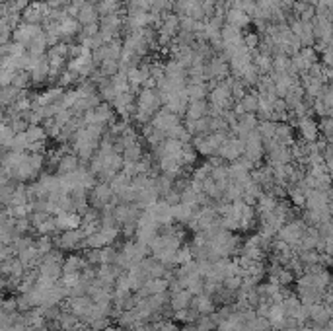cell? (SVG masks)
Masks as SVG:
<instances>
[{
  "mask_svg": "<svg viewBox=\"0 0 333 331\" xmlns=\"http://www.w3.org/2000/svg\"><path fill=\"white\" fill-rule=\"evenodd\" d=\"M14 137H16V133H14L12 129L8 125H2L0 127V148L10 150V144H12Z\"/></svg>",
  "mask_w": 333,
  "mask_h": 331,
  "instance_id": "33",
  "label": "cell"
},
{
  "mask_svg": "<svg viewBox=\"0 0 333 331\" xmlns=\"http://www.w3.org/2000/svg\"><path fill=\"white\" fill-rule=\"evenodd\" d=\"M121 156H123V162H140L142 160V156H145V146H142V140L138 138V140H134L131 144H127L123 150H121Z\"/></svg>",
  "mask_w": 333,
  "mask_h": 331,
  "instance_id": "17",
  "label": "cell"
},
{
  "mask_svg": "<svg viewBox=\"0 0 333 331\" xmlns=\"http://www.w3.org/2000/svg\"><path fill=\"white\" fill-rule=\"evenodd\" d=\"M191 292L189 290H177V292H173L172 296V306L175 312H179V310H187L189 306H191Z\"/></svg>",
  "mask_w": 333,
  "mask_h": 331,
  "instance_id": "22",
  "label": "cell"
},
{
  "mask_svg": "<svg viewBox=\"0 0 333 331\" xmlns=\"http://www.w3.org/2000/svg\"><path fill=\"white\" fill-rule=\"evenodd\" d=\"M177 18H179V31L195 33V29H197V22L195 20H191L189 16H177Z\"/></svg>",
  "mask_w": 333,
  "mask_h": 331,
  "instance_id": "36",
  "label": "cell"
},
{
  "mask_svg": "<svg viewBox=\"0 0 333 331\" xmlns=\"http://www.w3.org/2000/svg\"><path fill=\"white\" fill-rule=\"evenodd\" d=\"M70 2H72V4H78V6H80V4H84L86 0H70Z\"/></svg>",
  "mask_w": 333,
  "mask_h": 331,
  "instance_id": "40",
  "label": "cell"
},
{
  "mask_svg": "<svg viewBox=\"0 0 333 331\" xmlns=\"http://www.w3.org/2000/svg\"><path fill=\"white\" fill-rule=\"evenodd\" d=\"M154 189L158 191L160 197H164V195L170 193L173 189V180L168 178V176H164V174H158V176H154Z\"/></svg>",
  "mask_w": 333,
  "mask_h": 331,
  "instance_id": "27",
  "label": "cell"
},
{
  "mask_svg": "<svg viewBox=\"0 0 333 331\" xmlns=\"http://www.w3.org/2000/svg\"><path fill=\"white\" fill-rule=\"evenodd\" d=\"M296 129H298V135L300 140L304 142H314L316 138L320 137V131H318V121L314 117H300L296 119Z\"/></svg>",
  "mask_w": 333,
  "mask_h": 331,
  "instance_id": "10",
  "label": "cell"
},
{
  "mask_svg": "<svg viewBox=\"0 0 333 331\" xmlns=\"http://www.w3.org/2000/svg\"><path fill=\"white\" fill-rule=\"evenodd\" d=\"M177 123H181V121H179V117H177V115H173L172 111H168L166 107H160V109L152 115V119H150V125H152L156 131H162L164 135H166L172 127H175Z\"/></svg>",
  "mask_w": 333,
  "mask_h": 331,
  "instance_id": "8",
  "label": "cell"
},
{
  "mask_svg": "<svg viewBox=\"0 0 333 331\" xmlns=\"http://www.w3.org/2000/svg\"><path fill=\"white\" fill-rule=\"evenodd\" d=\"M318 131H320L321 138H325L327 142H331V135H333L331 117H321V121H318Z\"/></svg>",
  "mask_w": 333,
  "mask_h": 331,
  "instance_id": "34",
  "label": "cell"
},
{
  "mask_svg": "<svg viewBox=\"0 0 333 331\" xmlns=\"http://www.w3.org/2000/svg\"><path fill=\"white\" fill-rule=\"evenodd\" d=\"M26 138L27 142H37V140H47V135H45V129L41 125H29L26 129Z\"/></svg>",
  "mask_w": 333,
  "mask_h": 331,
  "instance_id": "31",
  "label": "cell"
},
{
  "mask_svg": "<svg viewBox=\"0 0 333 331\" xmlns=\"http://www.w3.org/2000/svg\"><path fill=\"white\" fill-rule=\"evenodd\" d=\"M209 103H211V105H216V107H220L222 111L232 109L234 99H232V94H230L228 76L224 78V80H220V82L216 84L213 90L209 92Z\"/></svg>",
  "mask_w": 333,
  "mask_h": 331,
  "instance_id": "3",
  "label": "cell"
},
{
  "mask_svg": "<svg viewBox=\"0 0 333 331\" xmlns=\"http://www.w3.org/2000/svg\"><path fill=\"white\" fill-rule=\"evenodd\" d=\"M244 154V140L238 137H228L216 150V156L222 162H234Z\"/></svg>",
  "mask_w": 333,
  "mask_h": 331,
  "instance_id": "4",
  "label": "cell"
},
{
  "mask_svg": "<svg viewBox=\"0 0 333 331\" xmlns=\"http://www.w3.org/2000/svg\"><path fill=\"white\" fill-rule=\"evenodd\" d=\"M16 185L18 181L8 180L4 185H0V207H10V201H12V195L16 191Z\"/></svg>",
  "mask_w": 333,
  "mask_h": 331,
  "instance_id": "26",
  "label": "cell"
},
{
  "mask_svg": "<svg viewBox=\"0 0 333 331\" xmlns=\"http://www.w3.org/2000/svg\"><path fill=\"white\" fill-rule=\"evenodd\" d=\"M259 41H261V37H259L257 33H246V35H244V45H246V49H248V51L257 49Z\"/></svg>",
  "mask_w": 333,
  "mask_h": 331,
  "instance_id": "38",
  "label": "cell"
},
{
  "mask_svg": "<svg viewBox=\"0 0 333 331\" xmlns=\"http://www.w3.org/2000/svg\"><path fill=\"white\" fill-rule=\"evenodd\" d=\"M224 24H230L238 29H246L252 24V18L246 14L242 8H228L224 14Z\"/></svg>",
  "mask_w": 333,
  "mask_h": 331,
  "instance_id": "14",
  "label": "cell"
},
{
  "mask_svg": "<svg viewBox=\"0 0 333 331\" xmlns=\"http://www.w3.org/2000/svg\"><path fill=\"white\" fill-rule=\"evenodd\" d=\"M318 2H320V0H306V4H310V6H314V8H316V4H318Z\"/></svg>",
  "mask_w": 333,
  "mask_h": 331,
  "instance_id": "39",
  "label": "cell"
},
{
  "mask_svg": "<svg viewBox=\"0 0 333 331\" xmlns=\"http://www.w3.org/2000/svg\"><path fill=\"white\" fill-rule=\"evenodd\" d=\"M197 156H199L197 150H195L193 144L189 142V144H183V152H181V160H179V162H181V165H183L185 170H191L193 164L197 162Z\"/></svg>",
  "mask_w": 333,
  "mask_h": 331,
  "instance_id": "29",
  "label": "cell"
},
{
  "mask_svg": "<svg viewBox=\"0 0 333 331\" xmlns=\"http://www.w3.org/2000/svg\"><path fill=\"white\" fill-rule=\"evenodd\" d=\"M275 140L282 146H291L294 142V129L289 123H277L275 129Z\"/></svg>",
  "mask_w": 333,
  "mask_h": 331,
  "instance_id": "20",
  "label": "cell"
},
{
  "mask_svg": "<svg viewBox=\"0 0 333 331\" xmlns=\"http://www.w3.org/2000/svg\"><path fill=\"white\" fill-rule=\"evenodd\" d=\"M111 187H109V183L106 181H96V185H93L92 189H90V197H88V201H90V207L98 208V210H102V208L109 205V201H111Z\"/></svg>",
  "mask_w": 333,
  "mask_h": 331,
  "instance_id": "7",
  "label": "cell"
},
{
  "mask_svg": "<svg viewBox=\"0 0 333 331\" xmlns=\"http://www.w3.org/2000/svg\"><path fill=\"white\" fill-rule=\"evenodd\" d=\"M185 96L189 101H195V99H205L209 96V86L207 82L201 84H187L185 86Z\"/></svg>",
  "mask_w": 333,
  "mask_h": 331,
  "instance_id": "21",
  "label": "cell"
},
{
  "mask_svg": "<svg viewBox=\"0 0 333 331\" xmlns=\"http://www.w3.org/2000/svg\"><path fill=\"white\" fill-rule=\"evenodd\" d=\"M298 53H300V57L306 61L310 67H312V65H316V63H320V55L316 53V49H314V47H300V51H298Z\"/></svg>",
  "mask_w": 333,
  "mask_h": 331,
  "instance_id": "35",
  "label": "cell"
},
{
  "mask_svg": "<svg viewBox=\"0 0 333 331\" xmlns=\"http://www.w3.org/2000/svg\"><path fill=\"white\" fill-rule=\"evenodd\" d=\"M275 129H277V123H275V121H259L255 131L259 133L261 140L267 142V140H273V138H275Z\"/></svg>",
  "mask_w": 333,
  "mask_h": 331,
  "instance_id": "28",
  "label": "cell"
},
{
  "mask_svg": "<svg viewBox=\"0 0 333 331\" xmlns=\"http://www.w3.org/2000/svg\"><path fill=\"white\" fill-rule=\"evenodd\" d=\"M177 31H179V18L173 12L162 14V22L158 26V39H156L158 45L160 47H168L173 37L177 35Z\"/></svg>",
  "mask_w": 333,
  "mask_h": 331,
  "instance_id": "2",
  "label": "cell"
},
{
  "mask_svg": "<svg viewBox=\"0 0 333 331\" xmlns=\"http://www.w3.org/2000/svg\"><path fill=\"white\" fill-rule=\"evenodd\" d=\"M156 201H160V195H158V191L154 189V185H150V187H147V189H140V191H138V195H136V203H134V205L142 210V208L154 205Z\"/></svg>",
  "mask_w": 333,
  "mask_h": 331,
  "instance_id": "19",
  "label": "cell"
},
{
  "mask_svg": "<svg viewBox=\"0 0 333 331\" xmlns=\"http://www.w3.org/2000/svg\"><path fill=\"white\" fill-rule=\"evenodd\" d=\"M76 20H78V24H80V26L98 24L100 14H98V10H96V2H93V0H86L84 4H80V10H78Z\"/></svg>",
  "mask_w": 333,
  "mask_h": 331,
  "instance_id": "15",
  "label": "cell"
},
{
  "mask_svg": "<svg viewBox=\"0 0 333 331\" xmlns=\"http://www.w3.org/2000/svg\"><path fill=\"white\" fill-rule=\"evenodd\" d=\"M100 72L106 76V78H111L117 70H119V59H106V61H102L100 63Z\"/></svg>",
  "mask_w": 333,
  "mask_h": 331,
  "instance_id": "32",
  "label": "cell"
},
{
  "mask_svg": "<svg viewBox=\"0 0 333 331\" xmlns=\"http://www.w3.org/2000/svg\"><path fill=\"white\" fill-rule=\"evenodd\" d=\"M14 88L18 90H27L31 86V78H29V72L27 70H16L12 76V82H10Z\"/></svg>",
  "mask_w": 333,
  "mask_h": 331,
  "instance_id": "30",
  "label": "cell"
},
{
  "mask_svg": "<svg viewBox=\"0 0 333 331\" xmlns=\"http://www.w3.org/2000/svg\"><path fill=\"white\" fill-rule=\"evenodd\" d=\"M242 107H244V113H255L257 111V92L255 90H248L244 97L238 99Z\"/></svg>",
  "mask_w": 333,
  "mask_h": 331,
  "instance_id": "25",
  "label": "cell"
},
{
  "mask_svg": "<svg viewBox=\"0 0 333 331\" xmlns=\"http://www.w3.org/2000/svg\"><path fill=\"white\" fill-rule=\"evenodd\" d=\"M27 148V138L24 133H18L16 137H14L12 144H10V150L12 152H26Z\"/></svg>",
  "mask_w": 333,
  "mask_h": 331,
  "instance_id": "37",
  "label": "cell"
},
{
  "mask_svg": "<svg viewBox=\"0 0 333 331\" xmlns=\"http://www.w3.org/2000/svg\"><path fill=\"white\" fill-rule=\"evenodd\" d=\"M242 156L248 158L253 165H261L263 158H265V150H263V140H261L257 131H252L244 138V154Z\"/></svg>",
  "mask_w": 333,
  "mask_h": 331,
  "instance_id": "1",
  "label": "cell"
},
{
  "mask_svg": "<svg viewBox=\"0 0 333 331\" xmlns=\"http://www.w3.org/2000/svg\"><path fill=\"white\" fill-rule=\"evenodd\" d=\"M55 242L59 244V248L63 249H76L84 244V234H82L80 228H76V230H65Z\"/></svg>",
  "mask_w": 333,
  "mask_h": 331,
  "instance_id": "12",
  "label": "cell"
},
{
  "mask_svg": "<svg viewBox=\"0 0 333 331\" xmlns=\"http://www.w3.org/2000/svg\"><path fill=\"white\" fill-rule=\"evenodd\" d=\"M271 72L275 74H289V69H291V57L287 55H273V61H271Z\"/></svg>",
  "mask_w": 333,
  "mask_h": 331,
  "instance_id": "23",
  "label": "cell"
},
{
  "mask_svg": "<svg viewBox=\"0 0 333 331\" xmlns=\"http://www.w3.org/2000/svg\"><path fill=\"white\" fill-rule=\"evenodd\" d=\"M209 113V101L207 99H195V101H189L185 109V117L187 121H197V119H203L207 117Z\"/></svg>",
  "mask_w": 333,
  "mask_h": 331,
  "instance_id": "16",
  "label": "cell"
},
{
  "mask_svg": "<svg viewBox=\"0 0 333 331\" xmlns=\"http://www.w3.org/2000/svg\"><path fill=\"white\" fill-rule=\"evenodd\" d=\"M96 10H98L100 18L109 14H125V6L119 0H98L96 2Z\"/></svg>",
  "mask_w": 333,
  "mask_h": 331,
  "instance_id": "18",
  "label": "cell"
},
{
  "mask_svg": "<svg viewBox=\"0 0 333 331\" xmlns=\"http://www.w3.org/2000/svg\"><path fill=\"white\" fill-rule=\"evenodd\" d=\"M259 76H261V74L257 72V69H255L253 65H248V67L242 70V72L238 74V76H236V78H238L240 82H244L246 86H248V88H250V86H255V84H257Z\"/></svg>",
  "mask_w": 333,
  "mask_h": 331,
  "instance_id": "24",
  "label": "cell"
},
{
  "mask_svg": "<svg viewBox=\"0 0 333 331\" xmlns=\"http://www.w3.org/2000/svg\"><path fill=\"white\" fill-rule=\"evenodd\" d=\"M43 28L41 26H31V24H24V22H20L16 29H12V41L14 43H20V45H24L26 47L27 43L31 41L35 35H39Z\"/></svg>",
  "mask_w": 333,
  "mask_h": 331,
  "instance_id": "11",
  "label": "cell"
},
{
  "mask_svg": "<svg viewBox=\"0 0 333 331\" xmlns=\"http://www.w3.org/2000/svg\"><path fill=\"white\" fill-rule=\"evenodd\" d=\"M29 78H31V84H45L47 78H49V59L47 55L41 57H31V65H29Z\"/></svg>",
  "mask_w": 333,
  "mask_h": 331,
  "instance_id": "6",
  "label": "cell"
},
{
  "mask_svg": "<svg viewBox=\"0 0 333 331\" xmlns=\"http://www.w3.org/2000/svg\"><path fill=\"white\" fill-rule=\"evenodd\" d=\"M65 69L76 72L80 78H88V76L93 72V69H96V65H93V61H92V51L86 49L82 55L67 61V67H65Z\"/></svg>",
  "mask_w": 333,
  "mask_h": 331,
  "instance_id": "5",
  "label": "cell"
},
{
  "mask_svg": "<svg viewBox=\"0 0 333 331\" xmlns=\"http://www.w3.org/2000/svg\"><path fill=\"white\" fill-rule=\"evenodd\" d=\"M78 165H80V160H78V156L74 154L72 150L65 152L63 156H61V160L57 162V176H67V174H72V172H76L78 170Z\"/></svg>",
  "mask_w": 333,
  "mask_h": 331,
  "instance_id": "13",
  "label": "cell"
},
{
  "mask_svg": "<svg viewBox=\"0 0 333 331\" xmlns=\"http://www.w3.org/2000/svg\"><path fill=\"white\" fill-rule=\"evenodd\" d=\"M111 107H113V111H115L119 117L129 119L134 111V94L133 92L117 94V96L113 97V101H111Z\"/></svg>",
  "mask_w": 333,
  "mask_h": 331,
  "instance_id": "9",
  "label": "cell"
}]
</instances>
